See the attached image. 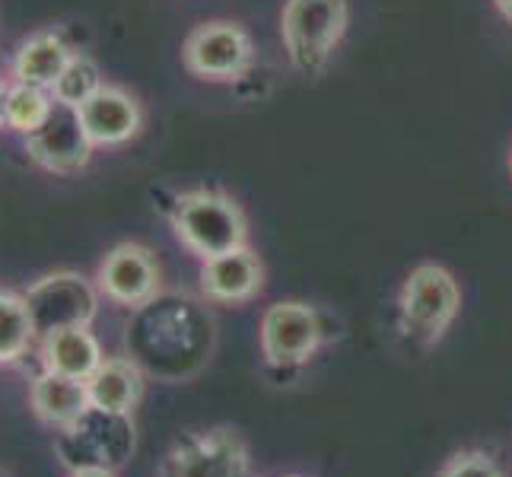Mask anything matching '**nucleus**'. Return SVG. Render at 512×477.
Here are the masks:
<instances>
[{
    "label": "nucleus",
    "mask_w": 512,
    "mask_h": 477,
    "mask_svg": "<svg viewBox=\"0 0 512 477\" xmlns=\"http://www.w3.org/2000/svg\"><path fill=\"white\" fill-rule=\"evenodd\" d=\"M35 338H48L61 328L90 325L99 312V290L74 271H55L23 293Z\"/></svg>",
    "instance_id": "nucleus-6"
},
{
    "label": "nucleus",
    "mask_w": 512,
    "mask_h": 477,
    "mask_svg": "<svg viewBox=\"0 0 512 477\" xmlns=\"http://www.w3.org/2000/svg\"><path fill=\"white\" fill-rule=\"evenodd\" d=\"M261 287H264V268L249 245L223 252L217 258H207L201 268V290L214 303H226V306L249 303V299L261 293Z\"/></svg>",
    "instance_id": "nucleus-11"
},
{
    "label": "nucleus",
    "mask_w": 512,
    "mask_h": 477,
    "mask_svg": "<svg viewBox=\"0 0 512 477\" xmlns=\"http://www.w3.org/2000/svg\"><path fill=\"white\" fill-rule=\"evenodd\" d=\"M7 125V86L0 83V128Z\"/></svg>",
    "instance_id": "nucleus-22"
},
{
    "label": "nucleus",
    "mask_w": 512,
    "mask_h": 477,
    "mask_svg": "<svg viewBox=\"0 0 512 477\" xmlns=\"http://www.w3.org/2000/svg\"><path fill=\"white\" fill-rule=\"evenodd\" d=\"M67 477H115V471H99V468H83V471H70Z\"/></svg>",
    "instance_id": "nucleus-21"
},
{
    "label": "nucleus",
    "mask_w": 512,
    "mask_h": 477,
    "mask_svg": "<svg viewBox=\"0 0 512 477\" xmlns=\"http://www.w3.org/2000/svg\"><path fill=\"white\" fill-rule=\"evenodd\" d=\"M29 404L35 417L51 430H67L70 423H77L93 408L86 379H70L61 373H51V369H42V376H35L29 388Z\"/></svg>",
    "instance_id": "nucleus-13"
},
{
    "label": "nucleus",
    "mask_w": 512,
    "mask_h": 477,
    "mask_svg": "<svg viewBox=\"0 0 512 477\" xmlns=\"http://www.w3.org/2000/svg\"><path fill=\"white\" fill-rule=\"evenodd\" d=\"M134 452L131 414L90 408L67 430H58V455L70 471H118Z\"/></svg>",
    "instance_id": "nucleus-3"
},
{
    "label": "nucleus",
    "mask_w": 512,
    "mask_h": 477,
    "mask_svg": "<svg viewBox=\"0 0 512 477\" xmlns=\"http://www.w3.org/2000/svg\"><path fill=\"white\" fill-rule=\"evenodd\" d=\"M160 477H252V452L229 427L191 430L166 452Z\"/></svg>",
    "instance_id": "nucleus-4"
},
{
    "label": "nucleus",
    "mask_w": 512,
    "mask_h": 477,
    "mask_svg": "<svg viewBox=\"0 0 512 477\" xmlns=\"http://www.w3.org/2000/svg\"><path fill=\"white\" fill-rule=\"evenodd\" d=\"M293 477H296V474H293Z\"/></svg>",
    "instance_id": "nucleus-25"
},
{
    "label": "nucleus",
    "mask_w": 512,
    "mask_h": 477,
    "mask_svg": "<svg viewBox=\"0 0 512 477\" xmlns=\"http://www.w3.org/2000/svg\"><path fill=\"white\" fill-rule=\"evenodd\" d=\"M436 477H506V471L487 449H462L446 458Z\"/></svg>",
    "instance_id": "nucleus-20"
},
{
    "label": "nucleus",
    "mask_w": 512,
    "mask_h": 477,
    "mask_svg": "<svg viewBox=\"0 0 512 477\" xmlns=\"http://www.w3.org/2000/svg\"><path fill=\"white\" fill-rule=\"evenodd\" d=\"M90 404L99 411L131 414L144 395V369L131 357H105L96 373L86 379Z\"/></svg>",
    "instance_id": "nucleus-14"
},
{
    "label": "nucleus",
    "mask_w": 512,
    "mask_h": 477,
    "mask_svg": "<svg viewBox=\"0 0 512 477\" xmlns=\"http://www.w3.org/2000/svg\"><path fill=\"white\" fill-rule=\"evenodd\" d=\"M80 118L93 144L102 147L128 144L140 131V121H144L137 99L125 90H118V86H102L90 102L80 105Z\"/></svg>",
    "instance_id": "nucleus-12"
},
{
    "label": "nucleus",
    "mask_w": 512,
    "mask_h": 477,
    "mask_svg": "<svg viewBox=\"0 0 512 477\" xmlns=\"http://www.w3.org/2000/svg\"><path fill=\"white\" fill-rule=\"evenodd\" d=\"M493 4H497V10L506 16V20H512V0H493Z\"/></svg>",
    "instance_id": "nucleus-23"
},
{
    "label": "nucleus",
    "mask_w": 512,
    "mask_h": 477,
    "mask_svg": "<svg viewBox=\"0 0 512 477\" xmlns=\"http://www.w3.org/2000/svg\"><path fill=\"white\" fill-rule=\"evenodd\" d=\"M509 166H512V159H509Z\"/></svg>",
    "instance_id": "nucleus-24"
},
{
    "label": "nucleus",
    "mask_w": 512,
    "mask_h": 477,
    "mask_svg": "<svg viewBox=\"0 0 512 477\" xmlns=\"http://www.w3.org/2000/svg\"><path fill=\"white\" fill-rule=\"evenodd\" d=\"M185 67L204 80H236L252 64V39L236 23H201L185 39Z\"/></svg>",
    "instance_id": "nucleus-8"
},
{
    "label": "nucleus",
    "mask_w": 512,
    "mask_h": 477,
    "mask_svg": "<svg viewBox=\"0 0 512 477\" xmlns=\"http://www.w3.org/2000/svg\"><path fill=\"white\" fill-rule=\"evenodd\" d=\"M172 229L179 242L201 261L242 249L249 223L242 207L220 191H188L172 207Z\"/></svg>",
    "instance_id": "nucleus-1"
},
{
    "label": "nucleus",
    "mask_w": 512,
    "mask_h": 477,
    "mask_svg": "<svg viewBox=\"0 0 512 477\" xmlns=\"http://www.w3.org/2000/svg\"><path fill=\"white\" fill-rule=\"evenodd\" d=\"M102 347L90 325L61 328L42 338V366L70 379H90L102 363Z\"/></svg>",
    "instance_id": "nucleus-15"
},
{
    "label": "nucleus",
    "mask_w": 512,
    "mask_h": 477,
    "mask_svg": "<svg viewBox=\"0 0 512 477\" xmlns=\"http://www.w3.org/2000/svg\"><path fill=\"white\" fill-rule=\"evenodd\" d=\"M93 147L96 144L83 128L80 109H74V105H61V102L51 105L42 128L26 137L29 156L48 172H77L80 166L90 163Z\"/></svg>",
    "instance_id": "nucleus-9"
},
{
    "label": "nucleus",
    "mask_w": 512,
    "mask_h": 477,
    "mask_svg": "<svg viewBox=\"0 0 512 477\" xmlns=\"http://www.w3.org/2000/svg\"><path fill=\"white\" fill-rule=\"evenodd\" d=\"M347 29V0H287L280 16L287 55L299 70H319Z\"/></svg>",
    "instance_id": "nucleus-5"
},
{
    "label": "nucleus",
    "mask_w": 512,
    "mask_h": 477,
    "mask_svg": "<svg viewBox=\"0 0 512 477\" xmlns=\"http://www.w3.org/2000/svg\"><path fill=\"white\" fill-rule=\"evenodd\" d=\"M51 105H55L51 90H39V86H29V83L7 86V128L29 137L32 131L42 128Z\"/></svg>",
    "instance_id": "nucleus-18"
},
{
    "label": "nucleus",
    "mask_w": 512,
    "mask_h": 477,
    "mask_svg": "<svg viewBox=\"0 0 512 477\" xmlns=\"http://www.w3.org/2000/svg\"><path fill=\"white\" fill-rule=\"evenodd\" d=\"M35 341V328L26 299L16 293H0V363L23 360Z\"/></svg>",
    "instance_id": "nucleus-17"
},
{
    "label": "nucleus",
    "mask_w": 512,
    "mask_h": 477,
    "mask_svg": "<svg viewBox=\"0 0 512 477\" xmlns=\"http://www.w3.org/2000/svg\"><path fill=\"white\" fill-rule=\"evenodd\" d=\"M74 58L70 45L58 32H39L20 45L13 58V80L39 86V90H51L64 74V67Z\"/></svg>",
    "instance_id": "nucleus-16"
},
{
    "label": "nucleus",
    "mask_w": 512,
    "mask_h": 477,
    "mask_svg": "<svg viewBox=\"0 0 512 477\" xmlns=\"http://www.w3.org/2000/svg\"><path fill=\"white\" fill-rule=\"evenodd\" d=\"M462 309L458 280L443 264H420L408 274L398 293L401 331L423 347H433Z\"/></svg>",
    "instance_id": "nucleus-2"
},
{
    "label": "nucleus",
    "mask_w": 512,
    "mask_h": 477,
    "mask_svg": "<svg viewBox=\"0 0 512 477\" xmlns=\"http://www.w3.org/2000/svg\"><path fill=\"white\" fill-rule=\"evenodd\" d=\"M102 86L105 83H102L99 67L86 55H74L70 64L64 67V74L58 77V83L51 86V96H55V102H61V105H74V109H80V105L90 102Z\"/></svg>",
    "instance_id": "nucleus-19"
},
{
    "label": "nucleus",
    "mask_w": 512,
    "mask_h": 477,
    "mask_svg": "<svg viewBox=\"0 0 512 477\" xmlns=\"http://www.w3.org/2000/svg\"><path fill=\"white\" fill-rule=\"evenodd\" d=\"M322 318L309 303L284 299L261 315V353L274 369H296L322 347Z\"/></svg>",
    "instance_id": "nucleus-7"
},
{
    "label": "nucleus",
    "mask_w": 512,
    "mask_h": 477,
    "mask_svg": "<svg viewBox=\"0 0 512 477\" xmlns=\"http://www.w3.org/2000/svg\"><path fill=\"white\" fill-rule=\"evenodd\" d=\"M99 290L118 306L140 309L150 299H156L160 290V264H156L153 252L137 242H125L105 255L99 264Z\"/></svg>",
    "instance_id": "nucleus-10"
}]
</instances>
